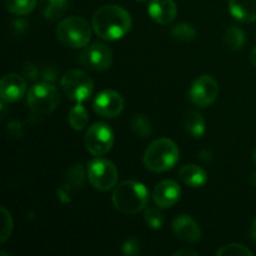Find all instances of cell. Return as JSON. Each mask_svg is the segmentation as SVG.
<instances>
[{"label":"cell","instance_id":"cell-1","mask_svg":"<svg viewBox=\"0 0 256 256\" xmlns=\"http://www.w3.org/2000/svg\"><path fill=\"white\" fill-rule=\"evenodd\" d=\"M92 29L104 40H119L132 29V20L128 10L119 5H104L92 15Z\"/></svg>","mask_w":256,"mask_h":256},{"label":"cell","instance_id":"cell-2","mask_svg":"<svg viewBox=\"0 0 256 256\" xmlns=\"http://www.w3.org/2000/svg\"><path fill=\"white\" fill-rule=\"evenodd\" d=\"M112 200L118 212L134 215L146 206L149 195L144 184L134 180H125L115 188Z\"/></svg>","mask_w":256,"mask_h":256},{"label":"cell","instance_id":"cell-3","mask_svg":"<svg viewBox=\"0 0 256 256\" xmlns=\"http://www.w3.org/2000/svg\"><path fill=\"white\" fill-rule=\"evenodd\" d=\"M180 152L172 140L162 138L156 139L145 150L142 162L150 172H164L172 169L179 162Z\"/></svg>","mask_w":256,"mask_h":256},{"label":"cell","instance_id":"cell-4","mask_svg":"<svg viewBox=\"0 0 256 256\" xmlns=\"http://www.w3.org/2000/svg\"><path fill=\"white\" fill-rule=\"evenodd\" d=\"M56 36L65 46L80 49L89 44L92 28L86 20L80 16L65 18L58 25Z\"/></svg>","mask_w":256,"mask_h":256},{"label":"cell","instance_id":"cell-5","mask_svg":"<svg viewBox=\"0 0 256 256\" xmlns=\"http://www.w3.org/2000/svg\"><path fill=\"white\" fill-rule=\"evenodd\" d=\"M26 102L32 112L46 115L54 112L60 104V94L56 88L50 82H39L28 92Z\"/></svg>","mask_w":256,"mask_h":256},{"label":"cell","instance_id":"cell-6","mask_svg":"<svg viewBox=\"0 0 256 256\" xmlns=\"http://www.w3.org/2000/svg\"><path fill=\"white\" fill-rule=\"evenodd\" d=\"M60 85L64 94L74 102H82L90 98L92 94V78L82 70H70L62 75L60 80Z\"/></svg>","mask_w":256,"mask_h":256},{"label":"cell","instance_id":"cell-7","mask_svg":"<svg viewBox=\"0 0 256 256\" xmlns=\"http://www.w3.org/2000/svg\"><path fill=\"white\" fill-rule=\"evenodd\" d=\"M119 172L114 162L110 160L98 159L92 160L88 164V179L92 188L99 192H109L116 185Z\"/></svg>","mask_w":256,"mask_h":256},{"label":"cell","instance_id":"cell-8","mask_svg":"<svg viewBox=\"0 0 256 256\" xmlns=\"http://www.w3.org/2000/svg\"><path fill=\"white\" fill-rule=\"evenodd\" d=\"M85 148L94 156L108 154L114 144V132L105 122H95L85 134Z\"/></svg>","mask_w":256,"mask_h":256},{"label":"cell","instance_id":"cell-9","mask_svg":"<svg viewBox=\"0 0 256 256\" xmlns=\"http://www.w3.org/2000/svg\"><path fill=\"white\" fill-rule=\"evenodd\" d=\"M219 95V84L210 75H202L192 82L189 99L195 106L206 108L216 100Z\"/></svg>","mask_w":256,"mask_h":256},{"label":"cell","instance_id":"cell-10","mask_svg":"<svg viewBox=\"0 0 256 256\" xmlns=\"http://www.w3.org/2000/svg\"><path fill=\"white\" fill-rule=\"evenodd\" d=\"M82 62L86 68L96 70V72H104L112 66V52L105 44L95 42L82 52Z\"/></svg>","mask_w":256,"mask_h":256},{"label":"cell","instance_id":"cell-11","mask_svg":"<svg viewBox=\"0 0 256 256\" xmlns=\"http://www.w3.org/2000/svg\"><path fill=\"white\" fill-rule=\"evenodd\" d=\"M92 108L100 116L115 118L124 109V99L115 90H104L96 95Z\"/></svg>","mask_w":256,"mask_h":256},{"label":"cell","instance_id":"cell-12","mask_svg":"<svg viewBox=\"0 0 256 256\" xmlns=\"http://www.w3.org/2000/svg\"><path fill=\"white\" fill-rule=\"evenodd\" d=\"M182 196V188L174 180H162L155 186L152 199L160 209H168L176 204Z\"/></svg>","mask_w":256,"mask_h":256},{"label":"cell","instance_id":"cell-13","mask_svg":"<svg viewBox=\"0 0 256 256\" xmlns=\"http://www.w3.org/2000/svg\"><path fill=\"white\" fill-rule=\"evenodd\" d=\"M26 92L24 78L18 74H6L0 82V98L4 102H15Z\"/></svg>","mask_w":256,"mask_h":256},{"label":"cell","instance_id":"cell-14","mask_svg":"<svg viewBox=\"0 0 256 256\" xmlns=\"http://www.w3.org/2000/svg\"><path fill=\"white\" fill-rule=\"evenodd\" d=\"M172 229L175 236L185 242H196L202 238L199 225L189 215H179L175 218Z\"/></svg>","mask_w":256,"mask_h":256},{"label":"cell","instance_id":"cell-15","mask_svg":"<svg viewBox=\"0 0 256 256\" xmlns=\"http://www.w3.org/2000/svg\"><path fill=\"white\" fill-rule=\"evenodd\" d=\"M148 12L158 24L168 25L176 18L178 8L174 0H150Z\"/></svg>","mask_w":256,"mask_h":256},{"label":"cell","instance_id":"cell-16","mask_svg":"<svg viewBox=\"0 0 256 256\" xmlns=\"http://www.w3.org/2000/svg\"><path fill=\"white\" fill-rule=\"evenodd\" d=\"M229 12L242 22H256V0H229Z\"/></svg>","mask_w":256,"mask_h":256},{"label":"cell","instance_id":"cell-17","mask_svg":"<svg viewBox=\"0 0 256 256\" xmlns=\"http://www.w3.org/2000/svg\"><path fill=\"white\" fill-rule=\"evenodd\" d=\"M179 178L185 185L190 188H202L208 182V175L205 170L194 164L182 166L179 170Z\"/></svg>","mask_w":256,"mask_h":256},{"label":"cell","instance_id":"cell-18","mask_svg":"<svg viewBox=\"0 0 256 256\" xmlns=\"http://www.w3.org/2000/svg\"><path fill=\"white\" fill-rule=\"evenodd\" d=\"M68 10V0H42L40 12L48 20H58Z\"/></svg>","mask_w":256,"mask_h":256},{"label":"cell","instance_id":"cell-19","mask_svg":"<svg viewBox=\"0 0 256 256\" xmlns=\"http://www.w3.org/2000/svg\"><path fill=\"white\" fill-rule=\"evenodd\" d=\"M184 128L190 136L199 139L205 132V120L198 112H188L184 116Z\"/></svg>","mask_w":256,"mask_h":256},{"label":"cell","instance_id":"cell-20","mask_svg":"<svg viewBox=\"0 0 256 256\" xmlns=\"http://www.w3.org/2000/svg\"><path fill=\"white\" fill-rule=\"evenodd\" d=\"M69 125L74 130H82L88 124V120H89V116H88V112L85 109L84 105H82V102L75 105L69 112Z\"/></svg>","mask_w":256,"mask_h":256},{"label":"cell","instance_id":"cell-21","mask_svg":"<svg viewBox=\"0 0 256 256\" xmlns=\"http://www.w3.org/2000/svg\"><path fill=\"white\" fill-rule=\"evenodd\" d=\"M170 35L172 36V39L180 42H189L195 39L196 30L194 29L192 25L186 24V22H180V24H176L170 29Z\"/></svg>","mask_w":256,"mask_h":256},{"label":"cell","instance_id":"cell-22","mask_svg":"<svg viewBox=\"0 0 256 256\" xmlns=\"http://www.w3.org/2000/svg\"><path fill=\"white\" fill-rule=\"evenodd\" d=\"M6 10L15 15H28L36 6L38 0H4Z\"/></svg>","mask_w":256,"mask_h":256},{"label":"cell","instance_id":"cell-23","mask_svg":"<svg viewBox=\"0 0 256 256\" xmlns=\"http://www.w3.org/2000/svg\"><path fill=\"white\" fill-rule=\"evenodd\" d=\"M225 42L232 50H240L245 44V34L239 26H230L225 34Z\"/></svg>","mask_w":256,"mask_h":256},{"label":"cell","instance_id":"cell-24","mask_svg":"<svg viewBox=\"0 0 256 256\" xmlns=\"http://www.w3.org/2000/svg\"><path fill=\"white\" fill-rule=\"evenodd\" d=\"M130 125H132V132L139 135V136L148 138L152 134V125H150V122L144 115H136V116L132 118Z\"/></svg>","mask_w":256,"mask_h":256},{"label":"cell","instance_id":"cell-25","mask_svg":"<svg viewBox=\"0 0 256 256\" xmlns=\"http://www.w3.org/2000/svg\"><path fill=\"white\" fill-rule=\"evenodd\" d=\"M144 219L148 226L152 230L162 229L164 225V218H162V212L155 208H148L144 212Z\"/></svg>","mask_w":256,"mask_h":256},{"label":"cell","instance_id":"cell-26","mask_svg":"<svg viewBox=\"0 0 256 256\" xmlns=\"http://www.w3.org/2000/svg\"><path fill=\"white\" fill-rule=\"evenodd\" d=\"M218 256H252V252L240 244H229L216 252Z\"/></svg>","mask_w":256,"mask_h":256},{"label":"cell","instance_id":"cell-27","mask_svg":"<svg viewBox=\"0 0 256 256\" xmlns=\"http://www.w3.org/2000/svg\"><path fill=\"white\" fill-rule=\"evenodd\" d=\"M0 212H2V229H0V242L4 244L8 239H9L10 234L12 230V219L10 212H8L5 208H0Z\"/></svg>","mask_w":256,"mask_h":256},{"label":"cell","instance_id":"cell-28","mask_svg":"<svg viewBox=\"0 0 256 256\" xmlns=\"http://www.w3.org/2000/svg\"><path fill=\"white\" fill-rule=\"evenodd\" d=\"M84 168L82 165H74L72 169L69 170V175H68V182L72 185L75 189H79L84 185Z\"/></svg>","mask_w":256,"mask_h":256},{"label":"cell","instance_id":"cell-29","mask_svg":"<svg viewBox=\"0 0 256 256\" xmlns=\"http://www.w3.org/2000/svg\"><path fill=\"white\" fill-rule=\"evenodd\" d=\"M122 252L128 256H134L140 252V244L138 240L129 239L124 245H122Z\"/></svg>","mask_w":256,"mask_h":256},{"label":"cell","instance_id":"cell-30","mask_svg":"<svg viewBox=\"0 0 256 256\" xmlns=\"http://www.w3.org/2000/svg\"><path fill=\"white\" fill-rule=\"evenodd\" d=\"M25 75H26V76L29 78V79L35 80L38 78L36 68H35L32 64H30V65H28V66H25Z\"/></svg>","mask_w":256,"mask_h":256},{"label":"cell","instance_id":"cell-31","mask_svg":"<svg viewBox=\"0 0 256 256\" xmlns=\"http://www.w3.org/2000/svg\"><path fill=\"white\" fill-rule=\"evenodd\" d=\"M174 256H198V252L192 249H180L175 252Z\"/></svg>","mask_w":256,"mask_h":256},{"label":"cell","instance_id":"cell-32","mask_svg":"<svg viewBox=\"0 0 256 256\" xmlns=\"http://www.w3.org/2000/svg\"><path fill=\"white\" fill-rule=\"evenodd\" d=\"M250 235H252V239L256 242V219L252 224V228H250Z\"/></svg>","mask_w":256,"mask_h":256},{"label":"cell","instance_id":"cell-33","mask_svg":"<svg viewBox=\"0 0 256 256\" xmlns=\"http://www.w3.org/2000/svg\"><path fill=\"white\" fill-rule=\"evenodd\" d=\"M250 62H252V64L254 65V66H256V46L252 50V52H250Z\"/></svg>","mask_w":256,"mask_h":256},{"label":"cell","instance_id":"cell-34","mask_svg":"<svg viewBox=\"0 0 256 256\" xmlns=\"http://www.w3.org/2000/svg\"><path fill=\"white\" fill-rule=\"evenodd\" d=\"M250 182H252V184L256 188V172H255V174H252V176H250Z\"/></svg>","mask_w":256,"mask_h":256},{"label":"cell","instance_id":"cell-35","mask_svg":"<svg viewBox=\"0 0 256 256\" xmlns=\"http://www.w3.org/2000/svg\"><path fill=\"white\" fill-rule=\"evenodd\" d=\"M252 159H254V162H256V149L254 150V152H252Z\"/></svg>","mask_w":256,"mask_h":256},{"label":"cell","instance_id":"cell-36","mask_svg":"<svg viewBox=\"0 0 256 256\" xmlns=\"http://www.w3.org/2000/svg\"><path fill=\"white\" fill-rule=\"evenodd\" d=\"M135 2H146V0H135Z\"/></svg>","mask_w":256,"mask_h":256}]
</instances>
